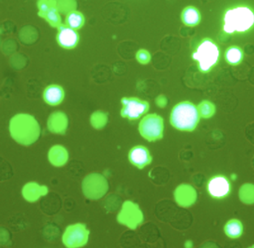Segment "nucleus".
Returning a JSON list of instances; mask_svg holds the SVG:
<instances>
[{
	"label": "nucleus",
	"instance_id": "9",
	"mask_svg": "<svg viewBox=\"0 0 254 248\" xmlns=\"http://www.w3.org/2000/svg\"><path fill=\"white\" fill-rule=\"evenodd\" d=\"M57 41L58 44L65 49H74L79 41V34L77 30L73 29L66 25L58 27Z\"/></svg>",
	"mask_w": 254,
	"mask_h": 248
},
{
	"label": "nucleus",
	"instance_id": "10",
	"mask_svg": "<svg viewBox=\"0 0 254 248\" xmlns=\"http://www.w3.org/2000/svg\"><path fill=\"white\" fill-rule=\"evenodd\" d=\"M130 162L137 168H143L152 161L149 151L144 146H137L133 147L128 154Z\"/></svg>",
	"mask_w": 254,
	"mask_h": 248
},
{
	"label": "nucleus",
	"instance_id": "7",
	"mask_svg": "<svg viewBox=\"0 0 254 248\" xmlns=\"http://www.w3.org/2000/svg\"><path fill=\"white\" fill-rule=\"evenodd\" d=\"M39 16L46 19L49 25L58 28L62 25L58 3L55 0H40L38 2Z\"/></svg>",
	"mask_w": 254,
	"mask_h": 248
},
{
	"label": "nucleus",
	"instance_id": "12",
	"mask_svg": "<svg viewBox=\"0 0 254 248\" xmlns=\"http://www.w3.org/2000/svg\"><path fill=\"white\" fill-rule=\"evenodd\" d=\"M182 20L188 26H195L201 21L199 10L193 6L185 7L182 13Z\"/></svg>",
	"mask_w": 254,
	"mask_h": 248
},
{
	"label": "nucleus",
	"instance_id": "14",
	"mask_svg": "<svg viewBox=\"0 0 254 248\" xmlns=\"http://www.w3.org/2000/svg\"><path fill=\"white\" fill-rule=\"evenodd\" d=\"M225 232L228 237L237 239L241 237L243 233V224L237 219L230 220L225 226Z\"/></svg>",
	"mask_w": 254,
	"mask_h": 248
},
{
	"label": "nucleus",
	"instance_id": "5",
	"mask_svg": "<svg viewBox=\"0 0 254 248\" xmlns=\"http://www.w3.org/2000/svg\"><path fill=\"white\" fill-rule=\"evenodd\" d=\"M140 134L146 140L154 141L161 138L164 131V121L156 114L145 116L139 125Z\"/></svg>",
	"mask_w": 254,
	"mask_h": 248
},
{
	"label": "nucleus",
	"instance_id": "1",
	"mask_svg": "<svg viewBox=\"0 0 254 248\" xmlns=\"http://www.w3.org/2000/svg\"><path fill=\"white\" fill-rule=\"evenodd\" d=\"M199 119L198 108L189 101H184L175 106L172 110L170 122L177 129L191 131L198 125Z\"/></svg>",
	"mask_w": 254,
	"mask_h": 248
},
{
	"label": "nucleus",
	"instance_id": "2",
	"mask_svg": "<svg viewBox=\"0 0 254 248\" xmlns=\"http://www.w3.org/2000/svg\"><path fill=\"white\" fill-rule=\"evenodd\" d=\"M254 25V12L247 6L227 10L224 16V31L228 34L246 32Z\"/></svg>",
	"mask_w": 254,
	"mask_h": 248
},
{
	"label": "nucleus",
	"instance_id": "6",
	"mask_svg": "<svg viewBox=\"0 0 254 248\" xmlns=\"http://www.w3.org/2000/svg\"><path fill=\"white\" fill-rule=\"evenodd\" d=\"M122 108L121 115L128 120H137L146 113L149 110V104L135 98H125L122 99Z\"/></svg>",
	"mask_w": 254,
	"mask_h": 248
},
{
	"label": "nucleus",
	"instance_id": "8",
	"mask_svg": "<svg viewBox=\"0 0 254 248\" xmlns=\"http://www.w3.org/2000/svg\"><path fill=\"white\" fill-rule=\"evenodd\" d=\"M207 191L210 196L216 199L226 198L231 193V182L225 176H213L207 183Z\"/></svg>",
	"mask_w": 254,
	"mask_h": 248
},
{
	"label": "nucleus",
	"instance_id": "15",
	"mask_svg": "<svg viewBox=\"0 0 254 248\" xmlns=\"http://www.w3.org/2000/svg\"><path fill=\"white\" fill-rule=\"evenodd\" d=\"M225 57L228 63L237 65L243 61V52L238 46H231L227 49Z\"/></svg>",
	"mask_w": 254,
	"mask_h": 248
},
{
	"label": "nucleus",
	"instance_id": "3",
	"mask_svg": "<svg viewBox=\"0 0 254 248\" xmlns=\"http://www.w3.org/2000/svg\"><path fill=\"white\" fill-rule=\"evenodd\" d=\"M192 57L198 62V69L207 73L219 62L220 51L213 40L206 38L198 44Z\"/></svg>",
	"mask_w": 254,
	"mask_h": 248
},
{
	"label": "nucleus",
	"instance_id": "13",
	"mask_svg": "<svg viewBox=\"0 0 254 248\" xmlns=\"http://www.w3.org/2000/svg\"><path fill=\"white\" fill-rule=\"evenodd\" d=\"M85 18L83 13L77 10H71L65 18V25L74 30L80 29L84 25Z\"/></svg>",
	"mask_w": 254,
	"mask_h": 248
},
{
	"label": "nucleus",
	"instance_id": "11",
	"mask_svg": "<svg viewBox=\"0 0 254 248\" xmlns=\"http://www.w3.org/2000/svg\"><path fill=\"white\" fill-rule=\"evenodd\" d=\"M43 98L49 105H58L64 100V89L58 85H51L45 89Z\"/></svg>",
	"mask_w": 254,
	"mask_h": 248
},
{
	"label": "nucleus",
	"instance_id": "4",
	"mask_svg": "<svg viewBox=\"0 0 254 248\" xmlns=\"http://www.w3.org/2000/svg\"><path fill=\"white\" fill-rule=\"evenodd\" d=\"M10 129L13 137L20 141H31L39 134L38 124L28 115L15 116L10 122Z\"/></svg>",
	"mask_w": 254,
	"mask_h": 248
},
{
	"label": "nucleus",
	"instance_id": "16",
	"mask_svg": "<svg viewBox=\"0 0 254 248\" xmlns=\"http://www.w3.org/2000/svg\"><path fill=\"white\" fill-rule=\"evenodd\" d=\"M137 59L141 63H147L150 59V55L146 51L140 50L137 52Z\"/></svg>",
	"mask_w": 254,
	"mask_h": 248
}]
</instances>
